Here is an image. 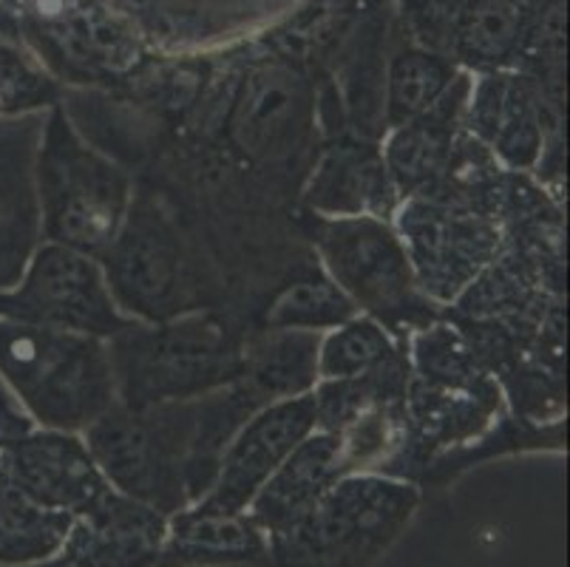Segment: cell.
Returning a JSON list of instances; mask_svg holds the SVG:
<instances>
[{
    "label": "cell",
    "mask_w": 570,
    "mask_h": 567,
    "mask_svg": "<svg viewBox=\"0 0 570 567\" xmlns=\"http://www.w3.org/2000/svg\"><path fill=\"white\" fill-rule=\"evenodd\" d=\"M0 3H7V7H20V0H0Z\"/></svg>",
    "instance_id": "obj_32"
},
{
    "label": "cell",
    "mask_w": 570,
    "mask_h": 567,
    "mask_svg": "<svg viewBox=\"0 0 570 567\" xmlns=\"http://www.w3.org/2000/svg\"><path fill=\"white\" fill-rule=\"evenodd\" d=\"M458 75L460 66L449 55H438L412 43L401 46L389 60L383 77L381 106L386 131L426 114L452 88Z\"/></svg>",
    "instance_id": "obj_22"
},
{
    "label": "cell",
    "mask_w": 570,
    "mask_h": 567,
    "mask_svg": "<svg viewBox=\"0 0 570 567\" xmlns=\"http://www.w3.org/2000/svg\"><path fill=\"white\" fill-rule=\"evenodd\" d=\"M397 238L414 270L420 290L438 306L454 304L497 258L502 225L463 205L412 196L392 216Z\"/></svg>",
    "instance_id": "obj_9"
},
{
    "label": "cell",
    "mask_w": 570,
    "mask_h": 567,
    "mask_svg": "<svg viewBox=\"0 0 570 567\" xmlns=\"http://www.w3.org/2000/svg\"><path fill=\"white\" fill-rule=\"evenodd\" d=\"M3 451L7 480L51 511L80 517L111 491L77 431L32 429Z\"/></svg>",
    "instance_id": "obj_14"
},
{
    "label": "cell",
    "mask_w": 570,
    "mask_h": 567,
    "mask_svg": "<svg viewBox=\"0 0 570 567\" xmlns=\"http://www.w3.org/2000/svg\"><path fill=\"white\" fill-rule=\"evenodd\" d=\"M247 335L250 330L225 306L185 312L159 324L131 321L106 341L117 403L145 409L227 387L242 374Z\"/></svg>",
    "instance_id": "obj_2"
},
{
    "label": "cell",
    "mask_w": 570,
    "mask_h": 567,
    "mask_svg": "<svg viewBox=\"0 0 570 567\" xmlns=\"http://www.w3.org/2000/svg\"><path fill=\"white\" fill-rule=\"evenodd\" d=\"M0 381L40 429L82 431L117 405L108 343L0 319Z\"/></svg>",
    "instance_id": "obj_4"
},
{
    "label": "cell",
    "mask_w": 570,
    "mask_h": 567,
    "mask_svg": "<svg viewBox=\"0 0 570 567\" xmlns=\"http://www.w3.org/2000/svg\"><path fill=\"white\" fill-rule=\"evenodd\" d=\"M463 125L502 168L528 174L546 156L548 134H559L562 102L520 71H494L471 77Z\"/></svg>",
    "instance_id": "obj_12"
},
{
    "label": "cell",
    "mask_w": 570,
    "mask_h": 567,
    "mask_svg": "<svg viewBox=\"0 0 570 567\" xmlns=\"http://www.w3.org/2000/svg\"><path fill=\"white\" fill-rule=\"evenodd\" d=\"M97 262L122 315L142 324L219 306L210 262H202L163 196L148 185L134 190L126 222Z\"/></svg>",
    "instance_id": "obj_3"
},
{
    "label": "cell",
    "mask_w": 570,
    "mask_h": 567,
    "mask_svg": "<svg viewBox=\"0 0 570 567\" xmlns=\"http://www.w3.org/2000/svg\"><path fill=\"white\" fill-rule=\"evenodd\" d=\"M313 431V392L262 405L230 437V443L222 454L214 488L199 502L207 508H216V511H247L258 488L293 454L295 446Z\"/></svg>",
    "instance_id": "obj_13"
},
{
    "label": "cell",
    "mask_w": 570,
    "mask_h": 567,
    "mask_svg": "<svg viewBox=\"0 0 570 567\" xmlns=\"http://www.w3.org/2000/svg\"><path fill=\"white\" fill-rule=\"evenodd\" d=\"M165 534V514L111 488L75 517L63 559L69 567H157Z\"/></svg>",
    "instance_id": "obj_15"
},
{
    "label": "cell",
    "mask_w": 570,
    "mask_h": 567,
    "mask_svg": "<svg viewBox=\"0 0 570 567\" xmlns=\"http://www.w3.org/2000/svg\"><path fill=\"white\" fill-rule=\"evenodd\" d=\"M225 134L247 163L264 168L293 165L307 150L315 125L309 80L287 57L258 62L230 97Z\"/></svg>",
    "instance_id": "obj_11"
},
{
    "label": "cell",
    "mask_w": 570,
    "mask_h": 567,
    "mask_svg": "<svg viewBox=\"0 0 570 567\" xmlns=\"http://www.w3.org/2000/svg\"><path fill=\"white\" fill-rule=\"evenodd\" d=\"M409 343L397 341L386 326L357 312L350 321L321 335L318 381H350L375 372Z\"/></svg>",
    "instance_id": "obj_26"
},
{
    "label": "cell",
    "mask_w": 570,
    "mask_h": 567,
    "mask_svg": "<svg viewBox=\"0 0 570 567\" xmlns=\"http://www.w3.org/2000/svg\"><path fill=\"white\" fill-rule=\"evenodd\" d=\"M344 475H350V466H346L341 437L315 429L258 488L247 506V514L256 519L258 528L273 534L289 519L307 511L315 499L330 491Z\"/></svg>",
    "instance_id": "obj_19"
},
{
    "label": "cell",
    "mask_w": 570,
    "mask_h": 567,
    "mask_svg": "<svg viewBox=\"0 0 570 567\" xmlns=\"http://www.w3.org/2000/svg\"><path fill=\"white\" fill-rule=\"evenodd\" d=\"M352 315H357L355 304L321 270V264H315V267L302 270L293 281H287L267 301V306H262L258 326H264V330L330 332L350 321Z\"/></svg>",
    "instance_id": "obj_25"
},
{
    "label": "cell",
    "mask_w": 570,
    "mask_h": 567,
    "mask_svg": "<svg viewBox=\"0 0 570 567\" xmlns=\"http://www.w3.org/2000/svg\"><path fill=\"white\" fill-rule=\"evenodd\" d=\"M20 7L0 3V117L57 106L60 86L26 40Z\"/></svg>",
    "instance_id": "obj_23"
},
{
    "label": "cell",
    "mask_w": 570,
    "mask_h": 567,
    "mask_svg": "<svg viewBox=\"0 0 570 567\" xmlns=\"http://www.w3.org/2000/svg\"><path fill=\"white\" fill-rule=\"evenodd\" d=\"M307 238L321 270L344 290L346 299L397 341L438 321L440 306L420 290L395 227L375 216L326 218L307 213Z\"/></svg>",
    "instance_id": "obj_7"
},
{
    "label": "cell",
    "mask_w": 570,
    "mask_h": 567,
    "mask_svg": "<svg viewBox=\"0 0 570 567\" xmlns=\"http://www.w3.org/2000/svg\"><path fill=\"white\" fill-rule=\"evenodd\" d=\"M0 319L111 341L134 319L122 315L97 258L46 242L26 262L20 287L0 293Z\"/></svg>",
    "instance_id": "obj_8"
},
{
    "label": "cell",
    "mask_w": 570,
    "mask_h": 567,
    "mask_svg": "<svg viewBox=\"0 0 570 567\" xmlns=\"http://www.w3.org/2000/svg\"><path fill=\"white\" fill-rule=\"evenodd\" d=\"M460 9H463V0H403V26L409 31L406 43L449 55Z\"/></svg>",
    "instance_id": "obj_27"
},
{
    "label": "cell",
    "mask_w": 570,
    "mask_h": 567,
    "mask_svg": "<svg viewBox=\"0 0 570 567\" xmlns=\"http://www.w3.org/2000/svg\"><path fill=\"white\" fill-rule=\"evenodd\" d=\"M49 567H69V565H66V559H63V556H60V559H57L55 565H49Z\"/></svg>",
    "instance_id": "obj_31"
},
{
    "label": "cell",
    "mask_w": 570,
    "mask_h": 567,
    "mask_svg": "<svg viewBox=\"0 0 570 567\" xmlns=\"http://www.w3.org/2000/svg\"><path fill=\"white\" fill-rule=\"evenodd\" d=\"M420 506L401 477L352 471L269 534L273 567H366L395 542Z\"/></svg>",
    "instance_id": "obj_6"
},
{
    "label": "cell",
    "mask_w": 570,
    "mask_h": 567,
    "mask_svg": "<svg viewBox=\"0 0 570 567\" xmlns=\"http://www.w3.org/2000/svg\"><path fill=\"white\" fill-rule=\"evenodd\" d=\"M7 480V451L0 449V482Z\"/></svg>",
    "instance_id": "obj_29"
},
{
    "label": "cell",
    "mask_w": 570,
    "mask_h": 567,
    "mask_svg": "<svg viewBox=\"0 0 570 567\" xmlns=\"http://www.w3.org/2000/svg\"><path fill=\"white\" fill-rule=\"evenodd\" d=\"M23 31L46 69L71 82L128 80L145 57L142 35L106 0H32Z\"/></svg>",
    "instance_id": "obj_10"
},
{
    "label": "cell",
    "mask_w": 570,
    "mask_h": 567,
    "mask_svg": "<svg viewBox=\"0 0 570 567\" xmlns=\"http://www.w3.org/2000/svg\"><path fill=\"white\" fill-rule=\"evenodd\" d=\"M324 332L250 330L238 381L262 405L309 394L318 383V346Z\"/></svg>",
    "instance_id": "obj_20"
},
{
    "label": "cell",
    "mask_w": 570,
    "mask_h": 567,
    "mask_svg": "<svg viewBox=\"0 0 570 567\" xmlns=\"http://www.w3.org/2000/svg\"><path fill=\"white\" fill-rule=\"evenodd\" d=\"M157 567H273L269 534L247 511L196 502L168 517Z\"/></svg>",
    "instance_id": "obj_18"
},
{
    "label": "cell",
    "mask_w": 570,
    "mask_h": 567,
    "mask_svg": "<svg viewBox=\"0 0 570 567\" xmlns=\"http://www.w3.org/2000/svg\"><path fill=\"white\" fill-rule=\"evenodd\" d=\"M32 429H38V426L23 412V405L9 392L7 383L0 381V449L12 446L14 440L26 437Z\"/></svg>",
    "instance_id": "obj_28"
},
{
    "label": "cell",
    "mask_w": 570,
    "mask_h": 567,
    "mask_svg": "<svg viewBox=\"0 0 570 567\" xmlns=\"http://www.w3.org/2000/svg\"><path fill=\"white\" fill-rule=\"evenodd\" d=\"M75 517L38 506L12 482H0V565H35L63 554Z\"/></svg>",
    "instance_id": "obj_24"
},
{
    "label": "cell",
    "mask_w": 570,
    "mask_h": 567,
    "mask_svg": "<svg viewBox=\"0 0 570 567\" xmlns=\"http://www.w3.org/2000/svg\"><path fill=\"white\" fill-rule=\"evenodd\" d=\"M520 3L525 9H533V7H539V3H546V0H520Z\"/></svg>",
    "instance_id": "obj_30"
},
{
    "label": "cell",
    "mask_w": 570,
    "mask_h": 567,
    "mask_svg": "<svg viewBox=\"0 0 570 567\" xmlns=\"http://www.w3.org/2000/svg\"><path fill=\"white\" fill-rule=\"evenodd\" d=\"M528 9L520 0H463L449 57L465 75L514 71Z\"/></svg>",
    "instance_id": "obj_21"
},
{
    "label": "cell",
    "mask_w": 570,
    "mask_h": 567,
    "mask_svg": "<svg viewBox=\"0 0 570 567\" xmlns=\"http://www.w3.org/2000/svg\"><path fill=\"white\" fill-rule=\"evenodd\" d=\"M397 196L375 139L335 137L313 165L304 185V207L315 216H375L392 222Z\"/></svg>",
    "instance_id": "obj_16"
},
{
    "label": "cell",
    "mask_w": 570,
    "mask_h": 567,
    "mask_svg": "<svg viewBox=\"0 0 570 567\" xmlns=\"http://www.w3.org/2000/svg\"><path fill=\"white\" fill-rule=\"evenodd\" d=\"M469 91L471 75L460 71L452 88L426 114L386 131V145L381 148V154L401 202L423 196L443 176L458 137L465 128L463 119Z\"/></svg>",
    "instance_id": "obj_17"
},
{
    "label": "cell",
    "mask_w": 570,
    "mask_h": 567,
    "mask_svg": "<svg viewBox=\"0 0 570 567\" xmlns=\"http://www.w3.org/2000/svg\"><path fill=\"white\" fill-rule=\"evenodd\" d=\"M258 409L262 403L236 378L199 398L145 409L111 405L82 440L114 491L170 517L214 488L230 437Z\"/></svg>",
    "instance_id": "obj_1"
},
{
    "label": "cell",
    "mask_w": 570,
    "mask_h": 567,
    "mask_svg": "<svg viewBox=\"0 0 570 567\" xmlns=\"http://www.w3.org/2000/svg\"><path fill=\"white\" fill-rule=\"evenodd\" d=\"M35 194L46 242L100 258L126 222L134 179L126 165L86 143L57 102L38 145Z\"/></svg>",
    "instance_id": "obj_5"
}]
</instances>
